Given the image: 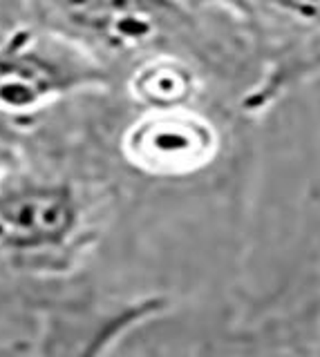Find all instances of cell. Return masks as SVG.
Instances as JSON below:
<instances>
[{"instance_id":"cell-9","label":"cell","mask_w":320,"mask_h":357,"mask_svg":"<svg viewBox=\"0 0 320 357\" xmlns=\"http://www.w3.org/2000/svg\"><path fill=\"white\" fill-rule=\"evenodd\" d=\"M0 357H38L34 340H5L0 342Z\"/></svg>"},{"instance_id":"cell-6","label":"cell","mask_w":320,"mask_h":357,"mask_svg":"<svg viewBox=\"0 0 320 357\" xmlns=\"http://www.w3.org/2000/svg\"><path fill=\"white\" fill-rule=\"evenodd\" d=\"M166 295L99 299L90 290L52 297L31 306L38 357H108L143 324L166 315Z\"/></svg>"},{"instance_id":"cell-8","label":"cell","mask_w":320,"mask_h":357,"mask_svg":"<svg viewBox=\"0 0 320 357\" xmlns=\"http://www.w3.org/2000/svg\"><path fill=\"white\" fill-rule=\"evenodd\" d=\"M29 132H18L14 128L0 123V167H12L23 152V145Z\"/></svg>"},{"instance_id":"cell-1","label":"cell","mask_w":320,"mask_h":357,"mask_svg":"<svg viewBox=\"0 0 320 357\" xmlns=\"http://www.w3.org/2000/svg\"><path fill=\"white\" fill-rule=\"evenodd\" d=\"M0 176V282L31 308L83 290L87 259L108 232L119 183L94 148H34Z\"/></svg>"},{"instance_id":"cell-5","label":"cell","mask_w":320,"mask_h":357,"mask_svg":"<svg viewBox=\"0 0 320 357\" xmlns=\"http://www.w3.org/2000/svg\"><path fill=\"white\" fill-rule=\"evenodd\" d=\"M115 134L112 154L126 172L175 181L211 165L222 150V130L197 105L135 107Z\"/></svg>"},{"instance_id":"cell-3","label":"cell","mask_w":320,"mask_h":357,"mask_svg":"<svg viewBox=\"0 0 320 357\" xmlns=\"http://www.w3.org/2000/svg\"><path fill=\"white\" fill-rule=\"evenodd\" d=\"M115 85L112 70L45 25L0 29V123L9 128L31 132L50 109Z\"/></svg>"},{"instance_id":"cell-4","label":"cell","mask_w":320,"mask_h":357,"mask_svg":"<svg viewBox=\"0 0 320 357\" xmlns=\"http://www.w3.org/2000/svg\"><path fill=\"white\" fill-rule=\"evenodd\" d=\"M222 14L245 38L256 83L238 100L262 116L293 89L320 78V0H189Z\"/></svg>"},{"instance_id":"cell-2","label":"cell","mask_w":320,"mask_h":357,"mask_svg":"<svg viewBox=\"0 0 320 357\" xmlns=\"http://www.w3.org/2000/svg\"><path fill=\"white\" fill-rule=\"evenodd\" d=\"M45 27L70 38L108 70L152 54H182L217 81L256 83V65L228 18L189 0H36ZM240 96V98H242Z\"/></svg>"},{"instance_id":"cell-11","label":"cell","mask_w":320,"mask_h":357,"mask_svg":"<svg viewBox=\"0 0 320 357\" xmlns=\"http://www.w3.org/2000/svg\"><path fill=\"white\" fill-rule=\"evenodd\" d=\"M3 172H5V167H0V176H3Z\"/></svg>"},{"instance_id":"cell-10","label":"cell","mask_w":320,"mask_h":357,"mask_svg":"<svg viewBox=\"0 0 320 357\" xmlns=\"http://www.w3.org/2000/svg\"><path fill=\"white\" fill-rule=\"evenodd\" d=\"M312 357H320V342L316 344V349H314V353H312Z\"/></svg>"},{"instance_id":"cell-7","label":"cell","mask_w":320,"mask_h":357,"mask_svg":"<svg viewBox=\"0 0 320 357\" xmlns=\"http://www.w3.org/2000/svg\"><path fill=\"white\" fill-rule=\"evenodd\" d=\"M211 81L217 78L204 65L182 54L146 56L121 76L128 103L135 107L197 105Z\"/></svg>"}]
</instances>
